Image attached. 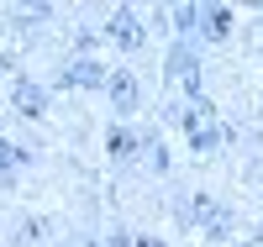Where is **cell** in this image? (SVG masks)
Masks as SVG:
<instances>
[{"label": "cell", "instance_id": "obj_4", "mask_svg": "<svg viewBox=\"0 0 263 247\" xmlns=\"http://www.w3.org/2000/svg\"><path fill=\"white\" fill-rule=\"evenodd\" d=\"M205 27H211V37H227V32H232V11H211Z\"/></svg>", "mask_w": 263, "mask_h": 247}, {"label": "cell", "instance_id": "obj_1", "mask_svg": "<svg viewBox=\"0 0 263 247\" xmlns=\"http://www.w3.org/2000/svg\"><path fill=\"white\" fill-rule=\"evenodd\" d=\"M111 100H116V110H132L137 105V79L132 74H111Z\"/></svg>", "mask_w": 263, "mask_h": 247}, {"label": "cell", "instance_id": "obj_6", "mask_svg": "<svg viewBox=\"0 0 263 247\" xmlns=\"http://www.w3.org/2000/svg\"><path fill=\"white\" fill-rule=\"evenodd\" d=\"M6 69H11V63H6V53H0V74H6Z\"/></svg>", "mask_w": 263, "mask_h": 247}, {"label": "cell", "instance_id": "obj_8", "mask_svg": "<svg viewBox=\"0 0 263 247\" xmlns=\"http://www.w3.org/2000/svg\"><path fill=\"white\" fill-rule=\"evenodd\" d=\"M258 116H263V105H258Z\"/></svg>", "mask_w": 263, "mask_h": 247}, {"label": "cell", "instance_id": "obj_5", "mask_svg": "<svg viewBox=\"0 0 263 247\" xmlns=\"http://www.w3.org/2000/svg\"><path fill=\"white\" fill-rule=\"evenodd\" d=\"M132 147H137V142H132L126 131H111V153H132Z\"/></svg>", "mask_w": 263, "mask_h": 247}, {"label": "cell", "instance_id": "obj_7", "mask_svg": "<svg viewBox=\"0 0 263 247\" xmlns=\"http://www.w3.org/2000/svg\"><path fill=\"white\" fill-rule=\"evenodd\" d=\"M137 247H163V242H137Z\"/></svg>", "mask_w": 263, "mask_h": 247}, {"label": "cell", "instance_id": "obj_2", "mask_svg": "<svg viewBox=\"0 0 263 247\" xmlns=\"http://www.w3.org/2000/svg\"><path fill=\"white\" fill-rule=\"evenodd\" d=\"M111 32H116V42H121V48H137V42H142V27H137V21H132L126 11L111 21Z\"/></svg>", "mask_w": 263, "mask_h": 247}, {"label": "cell", "instance_id": "obj_3", "mask_svg": "<svg viewBox=\"0 0 263 247\" xmlns=\"http://www.w3.org/2000/svg\"><path fill=\"white\" fill-rule=\"evenodd\" d=\"M16 105L27 110V116H42V89H37V84H21V89H16Z\"/></svg>", "mask_w": 263, "mask_h": 247}]
</instances>
